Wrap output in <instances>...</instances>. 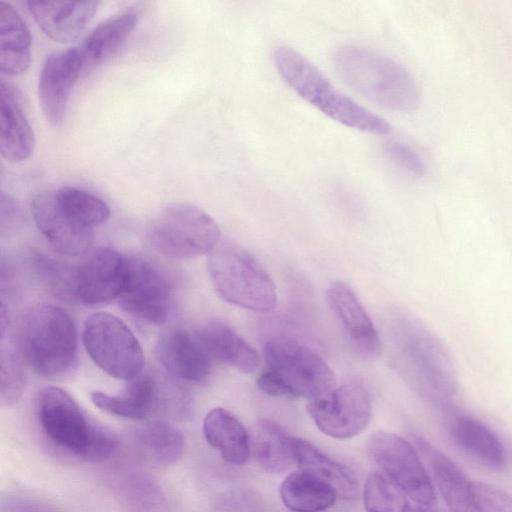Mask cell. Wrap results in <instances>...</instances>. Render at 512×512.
Listing matches in <instances>:
<instances>
[{
	"label": "cell",
	"mask_w": 512,
	"mask_h": 512,
	"mask_svg": "<svg viewBox=\"0 0 512 512\" xmlns=\"http://www.w3.org/2000/svg\"><path fill=\"white\" fill-rule=\"evenodd\" d=\"M334 68L351 89L376 105L394 112H411L420 92L411 74L393 59L370 49L345 45L333 56Z\"/></svg>",
	"instance_id": "6da1fadb"
},
{
	"label": "cell",
	"mask_w": 512,
	"mask_h": 512,
	"mask_svg": "<svg viewBox=\"0 0 512 512\" xmlns=\"http://www.w3.org/2000/svg\"><path fill=\"white\" fill-rule=\"evenodd\" d=\"M274 65L287 85L329 118L371 134H389L391 125L382 117L342 93L305 56L281 45L273 51Z\"/></svg>",
	"instance_id": "7a4b0ae2"
},
{
	"label": "cell",
	"mask_w": 512,
	"mask_h": 512,
	"mask_svg": "<svg viewBox=\"0 0 512 512\" xmlns=\"http://www.w3.org/2000/svg\"><path fill=\"white\" fill-rule=\"evenodd\" d=\"M264 361L257 385L268 395L312 400L337 386L336 376L323 358L297 340L280 337L268 341Z\"/></svg>",
	"instance_id": "3957f363"
},
{
	"label": "cell",
	"mask_w": 512,
	"mask_h": 512,
	"mask_svg": "<svg viewBox=\"0 0 512 512\" xmlns=\"http://www.w3.org/2000/svg\"><path fill=\"white\" fill-rule=\"evenodd\" d=\"M37 417L54 445L84 461H104L115 450L113 435L90 422L75 399L59 387L48 386L39 392Z\"/></svg>",
	"instance_id": "277c9868"
},
{
	"label": "cell",
	"mask_w": 512,
	"mask_h": 512,
	"mask_svg": "<svg viewBox=\"0 0 512 512\" xmlns=\"http://www.w3.org/2000/svg\"><path fill=\"white\" fill-rule=\"evenodd\" d=\"M213 287L224 301L256 312H269L277 304L273 280L261 263L239 244L224 241L208 254Z\"/></svg>",
	"instance_id": "5b68a950"
},
{
	"label": "cell",
	"mask_w": 512,
	"mask_h": 512,
	"mask_svg": "<svg viewBox=\"0 0 512 512\" xmlns=\"http://www.w3.org/2000/svg\"><path fill=\"white\" fill-rule=\"evenodd\" d=\"M20 344L26 362L43 377L62 376L76 362V326L68 313L54 305H37L26 313Z\"/></svg>",
	"instance_id": "8992f818"
},
{
	"label": "cell",
	"mask_w": 512,
	"mask_h": 512,
	"mask_svg": "<svg viewBox=\"0 0 512 512\" xmlns=\"http://www.w3.org/2000/svg\"><path fill=\"white\" fill-rule=\"evenodd\" d=\"M146 238L153 249L171 259H192L209 254L220 242V229L203 209L174 203L148 224Z\"/></svg>",
	"instance_id": "52a82bcc"
},
{
	"label": "cell",
	"mask_w": 512,
	"mask_h": 512,
	"mask_svg": "<svg viewBox=\"0 0 512 512\" xmlns=\"http://www.w3.org/2000/svg\"><path fill=\"white\" fill-rule=\"evenodd\" d=\"M82 340L91 360L106 374L125 381L140 375L142 347L120 318L107 312L90 315L84 322Z\"/></svg>",
	"instance_id": "ba28073f"
},
{
	"label": "cell",
	"mask_w": 512,
	"mask_h": 512,
	"mask_svg": "<svg viewBox=\"0 0 512 512\" xmlns=\"http://www.w3.org/2000/svg\"><path fill=\"white\" fill-rule=\"evenodd\" d=\"M99 409L123 418L145 420L151 417L181 419L189 414V401L179 390L170 389L150 375H138L129 381L120 395L101 391L91 393Z\"/></svg>",
	"instance_id": "9c48e42d"
},
{
	"label": "cell",
	"mask_w": 512,
	"mask_h": 512,
	"mask_svg": "<svg viewBox=\"0 0 512 512\" xmlns=\"http://www.w3.org/2000/svg\"><path fill=\"white\" fill-rule=\"evenodd\" d=\"M372 459L419 506H431L436 498L431 479L413 445L403 437L378 431L368 441Z\"/></svg>",
	"instance_id": "30bf717a"
},
{
	"label": "cell",
	"mask_w": 512,
	"mask_h": 512,
	"mask_svg": "<svg viewBox=\"0 0 512 512\" xmlns=\"http://www.w3.org/2000/svg\"><path fill=\"white\" fill-rule=\"evenodd\" d=\"M307 412L324 434L347 439L360 434L367 427L372 405L366 388L358 382L349 381L310 400Z\"/></svg>",
	"instance_id": "8fae6325"
},
{
	"label": "cell",
	"mask_w": 512,
	"mask_h": 512,
	"mask_svg": "<svg viewBox=\"0 0 512 512\" xmlns=\"http://www.w3.org/2000/svg\"><path fill=\"white\" fill-rule=\"evenodd\" d=\"M171 287L162 272L149 261L126 258L121 307L133 317L152 324L166 321L171 307Z\"/></svg>",
	"instance_id": "7c38bea8"
},
{
	"label": "cell",
	"mask_w": 512,
	"mask_h": 512,
	"mask_svg": "<svg viewBox=\"0 0 512 512\" xmlns=\"http://www.w3.org/2000/svg\"><path fill=\"white\" fill-rule=\"evenodd\" d=\"M126 258L110 247L93 250L72 271L70 294L87 305H99L118 299Z\"/></svg>",
	"instance_id": "4fadbf2b"
},
{
	"label": "cell",
	"mask_w": 512,
	"mask_h": 512,
	"mask_svg": "<svg viewBox=\"0 0 512 512\" xmlns=\"http://www.w3.org/2000/svg\"><path fill=\"white\" fill-rule=\"evenodd\" d=\"M83 70L79 47L55 51L45 59L39 75L38 97L51 125L58 126L63 121L73 86Z\"/></svg>",
	"instance_id": "5bb4252c"
},
{
	"label": "cell",
	"mask_w": 512,
	"mask_h": 512,
	"mask_svg": "<svg viewBox=\"0 0 512 512\" xmlns=\"http://www.w3.org/2000/svg\"><path fill=\"white\" fill-rule=\"evenodd\" d=\"M36 226L59 253L66 256L85 254L93 242V229L72 219L58 204L54 191H41L31 201Z\"/></svg>",
	"instance_id": "9a60e30c"
},
{
	"label": "cell",
	"mask_w": 512,
	"mask_h": 512,
	"mask_svg": "<svg viewBox=\"0 0 512 512\" xmlns=\"http://www.w3.org/2000/svg\"><path fill=\"white\" fill-rule=\"evenodd\" d=\"M156 358L173 377L198 383L206 379L211 370V356L197 334L184 328H171L157 340Z\"/></svg>",
	"instance_id": "2e32d148"
},
{
	"label": "cell",
	"mask_w": 512,
	"mask_h": 512,
	"mask_svg": "<svg viewBox=\"0 0 512 512\" xmlns=\"http://www.w3.org/2000/svg\"><path fill=\"white\" fill-rule=\"evenodd\" d=\"M325 298L356 352L365 358L376 357L380 352V339L354 291L347 284L337 281L327 287Z\"/></svg>",
	"instance_id": "e0dca14e"
},
{
	"label": "cell",
	"mask_w": 512,
	"mask_h": 512,
	"mask_svg": "<svg viewBox=\"0 0 512 512\" xmlns=\"http://www.w3.org/2000/svg\"><path fill=\"white\" fill-rule=\"evenodd\" d=\"M448 434L453 444L467 457L492 471H503L509 453L499 436L487 425L466 415L449 419Z\"/></svg>",
	"instance_id": "ac0fdd59"
},
{
	"label": "cell",
	"mask_w": 512,
	"mask_h": 512,
	"mask_svg": "<svg viewBox=\"0 0 512 512\" xmlns=\"http://www.w3.org/2000/svg\"><path fill=\"white\" fill-rule=\"evenodd\" d=\"M99 4L98 1H27L39 28L59 43L76 40L94 17Z\"/></svg>",
	"instance_id": "d6986e66"
},
{
	"label": "cell",
	"mask_w": 512,
	"mask_h": 512,
	"mask_svg": "<svg viewBox=\"0 0 512 512\" xmlns=\"http://www.w3.org/2000/svg\"><path fill=\"white\" fill-rule=\"evenodd\" d=\"M35 137L26 118L15 87L0 83V152L12 163L28 159L33 153Z\"/></svg>",
	"instance_id": "ffe728a7"
},
{
	"label": "cell",
	"mask_w": 512,
	"mask_h": 512,
	"mask_svg": "<svg viewBox=\"0 0 512 512\" xmlns=\"http://www.w3.org/2000/svg\"><path fill=\"white\" fill-rule=\"evenodd\" d=\"M140 18V11L129 8L99 23L79 47L84 70L105 63L124 46Z\"/></svg>",
	"instance_id": "44dd1931"
},
{
	"label": "cell",
	"mask_w": 512,
	"mask_h": 512,
	"mask_svg": "<svg viewBox=\"0 0 512 512\" xmlns=\"http://www.w3.org/2000/svg\"><path fill=\"white\" fill-rule=\"evenodd\" d=\"M418 446L426 455L435 482L451 512H481L472 492V482L450 458L422 439Z\"/></svg>",
	"instance_id": "7402d4cb"
},
{
	"label": "cell",
	"mask_w": 512,
	"mask_h": 512,
	"mask_svg": "<svg viewBox=\"0 0 512 512\" xmlns=\"http://www.w3.org/2000/svg\"><path fill=\"white\" fill-rule=\"evenodd\" d=\"M290 449L293 461L302 471L330 485L338 496L344 499H353L358 496V483L345 466L301 438L290 437Z\"/></svg>",
	"instance_id": "603a6c76"
},
{
	"label": "cell",
	"mask_w": 512,
	"mask_h": 512,
	"mask_svg": "<svg viewBox=\"0 0 512 512\" xmlns=\"http://www.w3.org/2000/svg\"><path fill=\"white\" fill-rule=\"evenodd\" d=\"M196 334L211 358L233 366L243 373H253L257 370V352L228 324L211 321Z\"/></svg>",
	"instance_id": "cb8c5ba5"
},
{
	"label": "cell",
	"mask_w": 512,
	"mask_h": 512,
	"mask_svg": "<svg viewBox=\"0 0 512 512\" xmlns=\"http://www.w3.org/2000/svg\"><path fill=\"white\" fill-rule=\"evenodd\" d=\"M203 434L221 458L232 465H243L250 456L248 434L242 423L223 408L210 410L203 420Z\"/></svg>",
	"instance_id": "d4e9b609"
},
{
	"label": "cell",
	"mask_w": 512,
	"mask_h": 512,
	"mask_svg": "<svg viewBox=\"0 0 512 512\" xmlns=\"http://www.w3.org/2000/svg\"><path fill=\"white\" fill-rule=\"evenodd\" d=\"M31 61V36L15 8L0 2V70L7 76L24 73Z\"/></svg>",
	"instance_id": "484cf974"
},
{
	"label": "cell",
	"mask_w": 512,
	"mask_h": 512,
	"mask_svg": "<svg viewBox=\"0 0 512 512\" xmlns=\"http://www.w3.org/2000/svg\"><path fill=\"white\" fill-rule=\"evenodd\" d=\"M279 492L283 504L293 512L325 511L338 496L330 485L302 470L287 475Z\"/></svg>",
	"instance_id": "4316f807"
},
{
	"label": "cell",
	"mask_w": 512,
	"mask_h": 512,
	"mask_svg": "<svg viewBox=\"0 0 512 512\" xmlns=\"http://www.w3.org/2000/svg\"><path fill=\"white\" fill-rule=\"evenodd\" d=\"M135 443L146 460L161 466L177 462L184 449L181 432L162 420H153L140 427L135 433Z\"/></svg>",
	"instance_id": "83f0119b"
},
{
	"label": "cell",
	"mask_w": 512,
	"mask_h": 512,
	"mask_svg": "<svg viewBox=\"0 0 512 512\" xmlns=\"http://www.w3.org/2000/svg\"><path fill=\"white\" fill-rule=\"evenodd\" d=\"M252 444L255 459L266 472L281 473L293 461L290 437L270 420H263L257 425Z\"/></svg>",
	"instance_id": "f1b7e54d"
},
{
	"label": "cell",
	"mask_w": 512,
	"mask_h": 512,
	"mask_svg": "<svg viewBox=\"0 0 512 512\" xmlns=\"http://www.w3.org/2000/svg\"><path fill=\"white\" fill-rule=\"evenodd\" d=\"M60 207L79 224L93 229L106 222L110 216L109 206L98 196L73 186L54 190Z\"/></svg>",
	"instance_id": "f546056e"
},
{
	"label": "cell",
	"mask_w": 512,
	"mask_h": 512,
	"mask_svg": "<svg viewBox=\"0 0 512 512\" xmlns=\"http://www.w3.org/2000/svg\"><path fill=\"white\" fill-rule=\"evenodd\" d=\"M406 494L381 473H371L364 486L366 512H414Z\"/></svg>",
	"instance_id": "4dcf8cb0"
},
{
	"label": "cell",
	"mask_w": 512,
	"mask_h": 512,
	"mask_svg": "<svg viewBox=\"0 0 512 512\" xmlns=\"http://www.w3.org/2000/svg\"><path fill=\"white\" fill-rule=\"evenodd\" d=\"M26 388V373L20 358L11 349L1 351L0 404L15 405Z\"/></svg>",
	"instance_id": "1f68e13d"
},
{
	"label": "cell",
	"mask_w": 512,
	"mask_h": 512,
	"mask_svg": "<svg viewBox=\"0 0 512 512\" xmlns=\"http://www.w3.org/2000/svg\"><path fill=\"white\" fill-rule=\"evenodd\" d=\"M127 502L131 512H168L160 487L148 478H136L128 486Z\"/></svg>",
	"instance_id": "d6a6232c"
},
{
	"label": "cell",
	"mask_w": 512,
	"mask_h": 512,
	"mask_svg": "<svg viewBox=\"0 0 512 512\" xmlns=\"http://www.w3.org/2000/svg\"><path fill=\"white\" fill-rule=\"evenodd\" d=\"M384 153L391 162L413 175L420 176L426 171L425 162L420 154L403 141H389L384 146Z\"/></svg>",
	"instance_id": "836d02e7"
},
{
	"label": "cell",
	"mask_w": 512,
	"mask_h": 512,
	"mask_svg": "<svg viewBox=\"0 0 512 512\" xmlns=\"http://www.w3.org/2000/svg\"><path fill=\"white\" fill-rule=\"evenodd\" d=\"M472 492L481 512H512V497L483 482H472Z\"/></svg>",
	"instance_id": "e575fe53"
},
{
	"label": "cell",
	"mask_w": 512,
	"mask_h": 512,
	"mask_svg": "<svg viewBox=\"0 0 512 512\" xmlns=\"http://www.w3.org/2000/svg\"><path fill=\"white\" fill-rule=\"evenodd\" d=\"M0 512H63L41 499L26 495H7L1 498Z\"/></svg>",
	"instance_id": "d590c367"
},
{
	"label": "cell",
	"mask_w": 512,
	"mask_h": 512,
	"mask_svg": "<svg viewBox=\"0 0 512 512\" xmlns=\"http://www.w3.org/2000/svg\"><path fill=\"white\" fill-rule=\"evenodd\" d=\"M253 501L243 494H227L219 499L216 512H253Z\"/></svg>",
	"instance_id": "8d00e7d4"
},
{
	"label": "cell",
	"mask_w": 512,
	"mask_h": 512,
	"mask_svg": "<svg viewBox=\"0 0 512 512\" xmlns=\"http://www.w3.org/2000/svg\"><path fill=\"white\" fill-rule=\"evenodd\" d=\"M19 215V205L17 201L9 194L1 193V229L12 225Z\"/></svg>",
	"instance_id": "74e56055"
},
{
	"label": "cell",
	"mask_w": 512,
	"mask_h": 512,
	"mask_svg": "<svg viewBox=\"0 0 512 512\" xmlns=\"http://www.w3.org/2000/svg\"><path fill=\"white\" fill-rule=\"evenodd\" d=\"M414 512H435L430 506H419Z\"/></svg>",
	"instance_id": "f35d334b"
}]
</instances>
